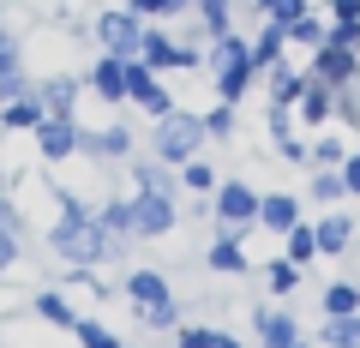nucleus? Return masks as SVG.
I'll list each match as a JSON object with an SVG mask.
<instances>
[{
    "instance_id": "obj_49",
    "label": "nucleus",
    "mask_w": 360,
    "mask_h": 348,
    "mask_svg": "<svg viewBox=\"0 0 360 348\" xmlns=\"http://www.w3.org/2000/svg\"><path fill=\"white\" fill-rule=\"evenodd\" d=\"M217 348H240V342H234V336H229V330H222V336H217Z\"/></svg>"
},
{
    "instance_id": "obj_36",
    "label": "nucleus",
    "mask_w": 360,
    "mask_h": 348,
    "mask_svg": "<svg viewBox=\"0 0 360 348\" xmlns=\"http://www.w3.org/2000/svg\"><path fill=\"white\" fill-rule=\"evenodd\" d=\"M127 6L144 18V25H162V18H180L186 6H193V0H127Z\"/></svg>"
},
{
    "instance_id": "obj_17",
    "label": "nucleus",
    "mask_w": 360,
    "mask_h": 348,
    "mask_svg": "<svg viewBox=\"0 0 360 348\" xmlns=\"http://www.w3.org/2000/svg\"><path fill=\"white\" fill-rule=\"evenodd\" d=\"M312 234H319V258H336V252H348V246H354L360 222L348 217V210H319V222H312Z\"/></svg>"
},
{
    "instance_id": "obj_42",
    "label": "nucleus",
    "mask_w": 360,
    "mask_h": 348,
    "mask_svg": "<svg viewBox=\"0 0 360 348\" xmlns=\"http://www.w3.org/2000/svg\"><path fill=\"white\" fill-rule=\"evenodd\" d=\"M336 120H342V127H360V84L336 91Z\"/></svg>"
},
{
    "instance_id": "obj_26",
    "label": "nucleus",
    "mask_w": 360,
    "mask_h": 348,
    "mask_svg": "<svg viewBox=\"0 0 360 348\" xmlns=\"http://www.w3.org/2000/svg\"><path fill=\"white\" fill-rule=\"evenodd\" d=\"M283 258H288V264H300V271L319 258V234H312V222H295V228L283 234Z\"/></svg>"
},
{
    "instance_id": "obj_38",
    "label": "nucleus",
    "mask_w": 360,
    "mask_h": 348,
    "mask_svg": "<svg viewBox=\"0 0 360 348\" xmlns=\"http://www.w3.org/2000/svg\"><path fill=\"white\" fill-rule=\"evenodd\" d=\"M217 324H174V348H217Z\"/></svg>"
},
{
    "instance_id": "obj_2",
    "label": "nucleus",
    "mask_w": 360,
    "mask_h": 348,
    "mask_svg": "<svg viewBox=\"0 0 360 348\" xmlns=\"http://www.w3.org/2000/svg\"><path fill=\"white\" fill-rule=\"evenodd\" d=\"M205 66L217 72V103H240V96L258 84L252 42H246L240 30H229V37H217V42H210V49H205Z\"/></svg>"
},
{
    "instance_id": "obj_13",
    "label": "nucleus",
    "mask_w": 360,
    "mask_h": 348,
    "mask_svg": "<svg viewBox=\"0 0 360 348\" xmlns=\"http://www.w3.org/2000/svg\"><path fill=\"white\" fill-rule=\"evenodd\" d=\"M120 295L132 300V312H150L162 307V300H174V288H168L162 271H150V264H139V271H127V283H120Z\"/></svg>"
},
{
    "instance_id": "obj_33",
    "label": "nucleus",
    "mask_w": 360,
    "mask_h": 348,
    "mask_svg": "<svg viewBox=\"0 0 360 348\" xmlns=\"http://www.w3.org/2000/svg\"><path fill=\"white\" fill-rule=\"evenodd\" d=\"M324 348H360V312H348V318H324Z\"/></svg>"
},
{
    "instance_id": "obj_48",
    "label": "nucleus",
    "mask_w": 360,
    "mask_h": 348,
    "mask_svg": "<svg viewBox=\"0 0 360 348\" xmlns=\"http://www.w3.org/2000/svg\"><path fill=\"white\" fill-rule=\"evenodd\" d=\"M252 6H258V13H264V18H270V13H276V0H252Z\"/></svg>"
},
{
    "instance_id": "obj_47",
    "label": "nucleus",
    "mask_w": 360,
    "mask_h": 348,
    "mask_svg": "<svg viewBox=\"0 0 360 348\" xmlns=\"http://www.w3.org/2000/svg\"><path fill=\"white\" fill-rule=\"evenodd\" d=\"M342 186H348V198H360V144L348 150V162H342Z\"/></svg>"
},
{
    "instance_id": "obj_24",
    "label": "nucleus",
    "mask_w": 360,
    "mask_h": 348,
    "mask_svg": "<svg viewBox=\"0 0 360 348\" xmlns=\"http://www.w3.org/2000/svg\"><path fill=\"white\" fill-rule=\"evenodd\" d=\"M217 186H222V174H217V162H210L205 150H198L193 162H180V193H205L210 198Z\"/></svg>"
},
{
    "instance_id": "obj_18",
    "label": "nucleus",
    "mask_w": 360,
    "mask_h": 348,
    "mask_svg": "<svg viewBox=\"0 0 360 348\" xmlns=\"http://www.w3.org/2000/svg\"><path fill=\"white\" fill-rule=\"evenodd\" d=\"M258 78H264V103H276V108H295L300 91H307V72H300L295 60H276L270 72H258Z\"/></svg>"
},
{
    "instance_id": "obj_23",
    "label": "nucleus",
    "mask_w": 360,
    "mask_h": 348,
    "mask_svg": "<svg viewBox=\"0 0 360 348\" xmlns=\"http://www.w3.org/2000/svg\"><path fill=\"white\" fill-rule=\"evenodd\" d=\"M42 120H49V108H42V96H37V91L0 108V127H6V132H37Z\"/></svg>"
},
{
    "instance_id": "obj_27",
    "label": "nucleus",
    "mask_w": 360,
    "mask_h": 348,
    "mask_svg": "<svg viewBox=\"0 0 360 348\" xmlns=\"http://www.w3.org/2000/svg\"><path fill=\"white\" fill-rule=\"evenodd\" d=\"M319 312H324V318H348V312H360V283H330L319 295Z\"/></svg>"
},
{
    "instance_id": "obj_20",
    "label": "nucleus",
    "mask_w": 360,
    "mask_h": 348,
    "mask_svg": "<svg viewBox=\"0 0 360 348\" xmlns=\"http://www.w3.org/2000/svg\"><path fill=\"white\" fill-rule=\"evenodd\" d=\"M295 222H307V217H300V198H295V193H258V228H270L276 240H283Z\"/></svg>"
},
{
    "instance_id": "obj_22",
    "label": "nucleus",
    "mask_w": 360,
    "mask_h": 348,
    "mask_svg": "<svg viewBox=\"0 0 360 348\" xmlns=\"http://www.w3.org/2000/svg\"><path fill=\"white\" fill-rule=\"evenodd\" d=\"M276 60H288V30L276 25V18H264V30L252 37V66H258V72H270Z\"/></svg>"
},
{
    "instance_id": "obj_16",
    "label": "nucleus",
    "mask_w": 360,
    "mask_h": 348,
    "mask_svg": "<svg viewBox=\"0 0 360 348\" xmlns=\"http://www.w3.org/2000/svg\"><path fill=\"white\" fill-rule=\"evenodd\" d=\"M295 120H300V127H312V132H324L336 120V91H330V84H319L312 72H307V91H300V103H295Z\"/></svg>"
},
{
    "instance_id": "obj_29",
    "label": "nucleus",
    "mask_w": 360,
    "mask_h": 348,
    "mask_svg": "<svg viewBox=\"0 0 360 348\" xmlns=\"http://www.w3.org/2000/svg\"><path fill=\"white\" fill-rule=\"evenodd\" d=\"M37 318H42V324H60V330H72L78 312H72V300H66L60 288H42V295H37Z\"/></svg>"
},
{
    "instance_id": "obj_5",
    "label": "nucleus",
    "mask_w": 360,
    "mask_h": 348,
    "mask_svg": "<svg viewBox=\"0 0 360 348\" xmlns=\"http://www.w3.org/2000/svg\"><path fill=\"white\" fill-rule=\"evenodd\" d=\"M139 60L150 66V72H174V66L186 72V66H198L205 54H198V49H186V42H174L162 25H144V37H139Z\"/></svg>"
},
{
    "instance_id": "obj_15",
    "label": "nucleus",
    "mask_w": 360,
    "mask_h": 348,
    "mask_svg": "<svg viewBox=\"0 0 360 348\" xmlns=\"http://www.w3.org/2000/svg\"><path fill=\"white\" fill-rule=\"evenodd\" d=\"M78 132H84L78 120H54V115H49L30 138H37V156H42V162H66V156H78Z\"/></svg>"
},
{
    "instance_id": "obj_10",
    "label": "nucleus",
    "mask_w": 360,
    "mask_h": 348,
    "mask_svg": "<svg viewBox=\"0 0 360 348\" xmlns=\"http://www.w3.org/2000/svg\"><path fill=\"white\" fill-rule=\"evenodd\" d=\"M37 96H42V108H49L54 120H78L84 78H78V72H49V78H37Z\"/></svg>"
},
{
    "instance_id": "obj_28",
    "label": "nucleus",
    "mask_w": 360,
    "mask_h": 348,
    "mask_svg": "<svg viewBox=\"0 0 360 348\" xmlns=\"http://www.w3.org/2000/svg\"><path fill=\"white\" fill-rule=\"evenodd\" d=\"M193 6H198V25H205L210 42L234 30V0H193Z\"/></svg>"
},
{
    "instance_id": "obj_4",
    "label": "nucleus",
    "mask_w": 360,
    "mask_h": 348,
    "mask_svg": "<svg viewBox=\"0 0 360 348\" xmlns=\"http://www.w3.org/2000/svg\"><path fill=\"white\" fill-rule=\"evenodd\" d=\"M96 42H103V54H120V60H139V37H144V18L132 13V6H108V13H96Z\"/></svg>"
},
{
    "instance_id": "obj_12",
    "label": "nucleus",
    "mask_w": 360,
    "mask_h": 348,
    "mask_svg": "<svg viewBox=\"0 0 360 348\" xmlns=\"http://www.w3.org/2000/svg\"><path fill=\"white\" fill-rule=\"evenodd\" d=\"M205 264L217 276H240L246 264H252V258H246V228H222V222H217V240H210Z\"/></svg>"
},
{
    "instance_id": "obj_39",
    "label": "nucleus",
    "mask_w": 360,
    "mask_h": 348,
    "mask_svg": "<svg viewBox=\"0 0 360 348\" xmlns=\"http://www.w3.org/2000/svg\"><path fill=\"white\" fill-rule=\"evenodd\" d=\"M30 91H37V84L25 78V66H13V72H0V108H6V103H18V96H30Z\"/></svg>"
},
{
    "instance_id": "obj_43",
    "label": "nucleus",
    "mask_w": 360,
    "mask_h": 348,
    "mask_svg": "<svg viewBox=\"0 0 360 348\" xmlns=\"http://www.w3.org/2000/svg\"><path fill=\"white\" fill-rule=\"evenodd\" d=\"M13 66H25V42L13 30H0V72H13Z\"/></svg>"
},
{
    "instance_id": "obj_41",
    "label": "nucleus",
    "mask_w": 360,
    "mask_h": 348,
    "mask_svg": "<svg viewBox=\"0 0 360 348\" xmlns=\"http://www.w3.org/2000/svg\"><path fill=\"white\" fill-rule=\"evenodd\" d=\"M276 156H283V162H312V138L288 132V138H276Z\"/></svg>"
},
{
    "instance_id": "obj_8",
    "label": "nucleus",
    "mask_w": 360,
    "mask_h": 348,
    "mask_svg": "<svg viewBox=\"0 0 360 348\" xmlns=\"http://www.w3.org/2000/svg\"><path fill=\"white\" fill-rule=\"evenodd\" d=\"M180 222V205L162 193H132V234L139 240H168Z\"/></svg>"
},
{
    "instance_id": "obj_46",
    "label": "nucleus",
    "mask_w": 360,
    "mask_h": 348,
    "mask_svg": "<svg viewBox=\"0 0 360 348\" xmlns=\"http://www.w3.org/2000/svg\"><path fill=\"white\" fill-rule=\"evenodd\" d=\"M330 6V25H360V0H324Z\"/></svg>"
},
{
    "instance_id": "obj_45",
    "label": "nucleus",
    "mask_w": 360,
    "mask_h": 348,
    "mask_svg": "<svg viewBox=\"0 0 360 348\" xmlns=\"http://www.w3.org/2000/svg\"><path fill=\"white\" fill-rule=\"evenodd\" d=\"M307 13H312V0H276L270 18H276V25H295V18H307Z\"/></svg>"
},
{
    "instance_id": "obj_51",
    "label": "nucleus",
    "mask_w": 360,
    "mask_h": 348,
    "mask_svg": "<svg viewBox=\"0 0 360 348\" xmlns=\"http://www.w3.org/2000/svg\"><path fill=\"white\" fill-rule=\"evenodd\" d=\"M354 240H360V234H354Z\"/></svg>"
},
{
    "instance_id": "obj_11",
    "label": "nucleus",
    "mask_w": 360,
    "mask_h": 348,
    "mask_svg": "<svg viewBox=\"0 0 360 348\" xmlns=\"http://www.w3.org/2000/svg\"><path fill=\"white\" fill-rule=\"evenodd\" d=\"M132 144H139V138H132V127H127V120H115V127H103V132H78V150H84V156H96V162H127V156H132Z\"/></svg>"
},
{
    "instance_id": "obj_40",
    "label": "nucleus",
    "mask_w": 360,
    "mask_h": 348,
    "mask_svg": "<svg viewBox=\"0 0 360 348\" xmlns=\"http://www.w3.org/2000/svg\"><path fill=\"white\" fill-rule=\"evenodd\" d=\"M264 127H270V144H276V138H288V132H295V108L264 103Z\"/></svg>"
},
{
    "instance_id": "obj_3",
    "label": "nucleus",
    "mask_w": 360,
    "mask_h": 348,
    "mask_svg": "<svg viewBox=\"0 0 360 348\" xmlns=\"http://www.w3.org/2000/svg\"><path fill=\"white\" fill-rule=\"evenodd\" d=\"M205 144H210L205 138V115H193V108H174V115H162L150 127V156H156V162H168V168L193 162Z\"/></svg>"
},
{
    "instance_id": "obj_34",
    "label": "nucleus",
    "mask_w": 360,
    "mask_h": 348,
    "mask_svg": "<svg viewBox=\"0 0 360 348\" xmlns=\"http://www.w3.org/2000/svg\"><path fill=\"white\" fill-rule=\"evenodd\" d=\"M72 336H78V348H132V342H120V336L108 330V324H96V318H78Z\"/></svg>"
},
{
    "instance_id": "obj_6",
    "label": "nucleus",
    "mask_w": 360,
    "mask_h": 348,
    "mask_svg": "<svg viewBox=\"0 0 360 348\" xmlns=\"http://www.w3.org/2000/svg\"><path fill=\"white\" fill-rule=\"evenodd\" d=\"M210 217H217L222 228H258V186L222 181L217 193H210Z\"/></svg>"
},
{
    "instance_id": "obj_35",
    "label": "nucleus",
    "mask_w": 360,
    "mask_h": 348,
    "mask_svg": "<svg viewBox=\"0 0 360 348\" xmlns=\"http://www.w3.org/2000/svg\"><path fill=\"white\" fill-rule=\"evenodd\" d=\"M264 283H270V295H295V288H300V264H288V258L276 252L264 264Z\"/></svg>"
},
{
    "instance_id": "obj_31",
    "label": "nucleus",
    "mask_w": 360,
    "mask_h": 348,
    "mask_svg": "<svg viewBox=\"0 0 360 348\" xmlns=\"http://www.w3.org/2000/svg\"><path fill=\"white\" fill-rule=\"evenodd\" d=\"M234 132H240V115H234V103L205 108V138H210V144H229Z\"/></svg>"
},
{
    "instance_id": "obj_19",
    "label": "nucleus",
    "mask_w": 360,
    "mask_h": 348,
    "mask_svg": "<svg viewBox=\"0 0 360 348\" xmlns=\"http://www.w3.org/2000/svg\"><path fill=\"white\" fill-rule=\"evenodd\" d=\"M127 168H132V186L139 193H162V198L180 193V168L156 162V156H127Z\"/></svg>"
},
{
    "instance_id": "obj_7",
    "label": "nucleus",
    "mask_w": 360,
    "mask_h": 348,
    "mask_svg": "<svg viewBox=\"0 0 360 348\" xmlns=\"http://www.w3.org/2000/svg\"><path fill=\"white\" fill-rule=\"evenodd\" d=\"M127 103H132V108H144V115H150V120L174 115V96H168L162 72H150V66H144V60H127Z\"/></svg>"
},
{
    "instance_id": "obj_44",
    "label": "nucleus",
    "mask_w": 360,
    "mask_h": 348,
    "mask_svg": "<svg viewBox=\"0 0 360 348\" xmlns=\"http://www.w3.org/2000/svg\"><path fill=\"white\" fill-rule=\"evenodd\" d=\"M324 42H336V49L360 54V25H330V30H324Z\"/></svg>"
},
{
    "instance_id": "obj_37",
    "label": "nucleus",
    "mask_w": 360,
    "mask_h": 348,
    "mask_svg": "<svg viewBox=\"0 0 360 348\" xmlns=\"http://www.w3.org/2000/svg\"><path fill=\"white\" fill-rule=\"evenodd\" d=\"M283 30H288V42H295V49H319L330 25H324L319 13H307V18H295V25H283Z\"/></svg>"
},
{
    "instance_id": "obj_25",
    "label": "nucleus",
    "mask_w": 360,
    "mask_h": 348,
    "mask_svg": "<svg viewBox=\"0 0 360 348\" xmlns=\"http://www.w3.org/2000/svg\"><path fill=\"white\" fill-rule=\"evenodd\" d=\"M307 198L319 210H336L348 198V186H342V168H312V186H307Z\"/></svg>"
},
{
    "instance_id": "obj_30",
    "label": "nucleus",
    "mask_w": 360,
    "mask_h": 348,
    "mask_svg": "<svg viewBox=\"0 0 360 348\" xmlns=\"http://www.w3.org/2000/svg\"><path fill=\"white\" fill-rule=\"evenodd\" d=\"M96 222H103L115 240H132V198H108V205H96Z\"/></svg>"
},
{
    "instance_id": "obj_50",
    "label": "nucleus",
    "mask_w": 360,
    "mask_h": 348,
    "mask_svg": "<svg viewBox=\"0 0 360 348\" xmlns=\"http://www.w3.org/2000/svg\"><path fill=\"white\" fill-rule=\"evenodd\" d=\"M295 348H307V342H295Z\"/></svg>"
},
{
    "instance_id": "obj_1",
    "label": "nucleus",
    "mask_w": 360,
    "mask_h": 348,
    "mask_svg": "<svg viewBox=\"0 0 360 348\" xmlns=\"http://www.w3.org/2000/svg\"><path fill=\"white\" fill-rule=\"evenodd\" d=\"M49 246L66 258V264H103V258H120L127 240H115V234L96 222V210H90V217H60L49 228Z\"/></svg>"
},
{
    "instance_id": "obj_14",
    "label": "nucleus",
    "mask_w": 360,
    "mask_h": 348,
    "mask_svg": "<svg viewBox=\"0 0 360 348\" xmlns=\"http://www.w3.org/2000/svg\"><path fill=\"white\" fill-rule=\"evenodd\" d=\"M84 84L103 96L108 108H120V103H127V60H120V54H96L90 72H84Z\"/></svg>"
},
{
    "instance_id": "obj_9",
    "label": "nucleus",
    "mask_w": 360,
    "mask_h": 348,
    "mask_svg": "<svg viewBox=\"0 0 360 348\" xmlns=\"http://www.w3.org/2000/svg\"><path fill=\"white\" fill-rule=\"evenodd\" d=\"M319 84H330V91H348V84H360V54L336 49V42H319L312 49V66H307Z\"/></svg>"
},
{
    "instance_id": "obj_21",
    "label": "nucleus",
    "mask_w": 360,
    "mask_h": 348,
    "mask_svg": "<svg viewBox=\"0 0 360 348\" xmlns=\"http://www.w3.org/2000/svg\"><path fill=\"white\" fill-rule=\"evenodd\" d=\"M252 330H258V342H264V348H295L300 342L295 312H276V307H258L252 312Z\"/></svg>"
},
{
    "instance_id": "obj_32",
    "label": "nucleus",
    "mask_w": 360,
    "mask_h": 348,
    "mask_svg": "<svg viewBox=\"0 0 360 348\" xmlns=\"http://www.w3.org/2000/svg\"><path fill=\"white\" fill-rule=\"evenodd\" d=\"M348 150H354L348 138H336V132H319V138H312V168H342V162H348Z\"/></svg>"
}]
</instances>
